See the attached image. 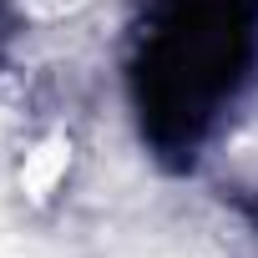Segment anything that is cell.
<instances>
[{"mask_svg": "<svg viewBox=\"0 0 258 258\" xmlns=\"http://www.w3.org/2000/svg\"><path fill=\"white\" fill-rule=\"evenodd\" d=\"M116 81L142 157L198 177L258 101V0H137Z\"/></svg>", "mask_w": 258, "mask_h": 258, "instance_id": "obj_1", "label": "cell"}, {"mask_svg": "<svg viewBox=\"0 0 258 258\" xmlns=\"http://www.w3.org/2000/svg\"><path fill=\"white\" fill-rule=\"evenodd\" d=\"M16 36H21V11H16V0H0V66L11 61Z\"/></svg>", "mask_w": 258, "mask_h": 258, "instance_id": "obj_2", "label": "cell"}]
</instances>
